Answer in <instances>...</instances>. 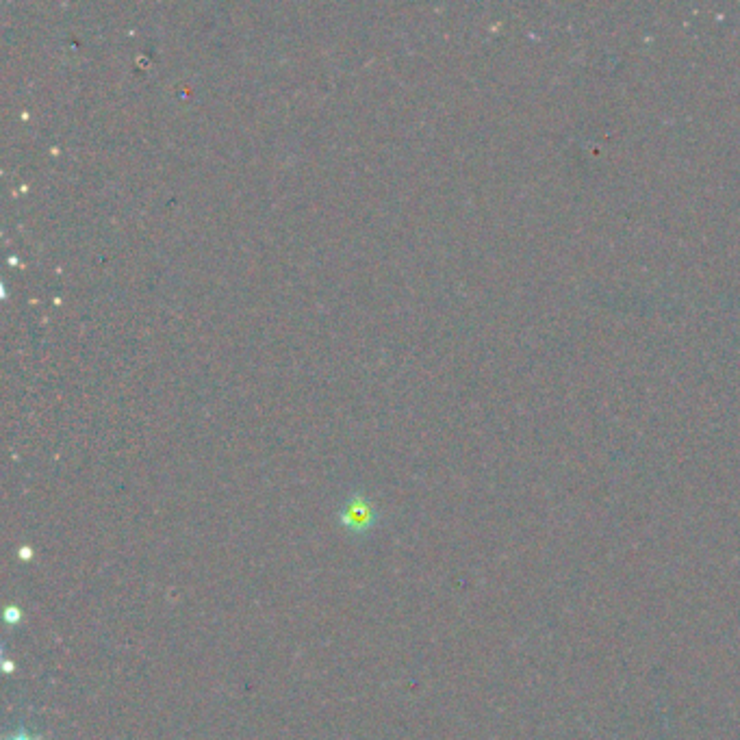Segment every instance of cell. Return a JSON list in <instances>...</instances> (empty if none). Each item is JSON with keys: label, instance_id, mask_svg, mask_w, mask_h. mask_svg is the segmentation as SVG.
I'll use <instances>...</instances> for the list:
<instances>
[{"label": "cell", "instance_id": "cell-2", "mask_svg": "<svg viewBox=\"0 0 740 740\" xmlns=\"http://www.w3.org/2000/svg\"><path fill=\"white\" fill-rule=\"evenodd\" d=\"M5 621L7 623H18L20 621V608L18 606H9L5 610Z\"/></svg>", "mask_w": 740, "mask_h": 740}, {"label": "cell", "instance_id": "cell-3", "mask_svg": "<svg viewBox=\"0 0 740 740\" xmlns=\"http://www.w3.org/2000/svg\"><path fill=\"white\" fill-rule=\"evenodd\" d=\"M9 740H40V738H35V736H31L27 732H16L14 736H9Z\"/></svg>", "mask_w": 740, "mask_h": 740}, {"label": "cell", "instance_id": "cell-1", "mask_svg": "<svg viewBox=\"0 0 740 740\" xmlns=\"http://www.w3.org/2000/svg\"><path fill=\"white\" fill-rule=\"evenodd\" d=\"M341 526L350 532H367L376 523V508L365 495H352L348 504L341 510Z\"/></svg>", "mask_w": 740, "mask_h": 740}, {"label": "cell", "instance_id": "cell-4", "mask_svg": "<svg viewBox=\"0 0 740 740\" xmlns=\"http://www.w3.org/2000/svg\"><path fill=\"white\" fill-rule=\"evenodd\" d=\"M20 556H22V558H31V550H22V552H20Z\"/></svg>", "mask_w": 740, "mask_h": 740}]
</instances>
